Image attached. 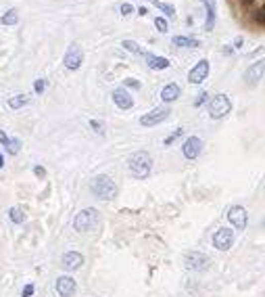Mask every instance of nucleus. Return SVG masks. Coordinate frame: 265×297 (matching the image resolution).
Wrapping results in <instances>:
<instances>
[{
	"instance_id": "nucleus-1",
	"label": "nucleus",
	"mask_w": 265,
	"mask_h": 297,
	"mask_svg": "<svg viewBox=\"0 0 265 297\" xmlns=\"http://www.w3.org/2000/svg\"><path fill=\"white\" fill-rule=\"evenodd\" d=\"M128 168H130V174L134 178H140L144 180L150 176V170H152V157L148 155L146 151H136L132 153L130 159H128Z\"/></svg>"
},
{
	"instance_id": "nucleus-2",
	"label": "nucleus",
	"mask_w": 265,
	"mask_h": 297,
	"mask_svg": "<svg viewBox=\"0 0 265 297\" xmlns=\"http://www.w3.org/2000/svg\"><path fill=\"white\" fill-rule=\"evenodd\" d=\"M90 193L94 195L96 199H103V201H111L117 197V184L111 180L109 176H105V174H100V176L92 178V182H90Z\"/></svg>"
},
{
	"instance_id": "nucleus-3",
	"label": "nucleus",
	"mask_w": 265,
	"mask_h": 297,
	"mask_svg": "<svg viewBox=\"0 0 265 297\" xmlns=\"http://www.w3.org/2000/svg\"><path fill=\"white\" fill-rule=\"evenodd\" d=\"M98 220H100L98 211L94 207H86L73 218V228L77 232H90V230H94L98 226Z\"/></svg>"
},
{
	"instance_id": "nucleus-4",
	"label": "nucleus",
	"mask_w": 265,
	"mask_h": 297,
	"mask_svg": "<svg viewBox=\"0 0 265 297\" xmlns=\"http://www.w3.org/2000/svg\"><path fill=\"white\" fill-rule=\"evenodd\" d=\"M184 266L192 272H207L211 268V258L200 251H186L184 253Z\"/></svg>"
},
{
	"instance_id": "nucleus-5",
	"label": "nucleus",
	"mask_w": 265,
	"mask_h": 297,
	"mask_svg": "<svg viewBox=\"0 0 265 297\" xmlns=\"http://www.w3.org/2000/svg\"><path fill=\"white\" fill-rule=\"evenodd\" d=\"M230 109H232L230 99L226 95H215L209 103V115H211V119H221L230 113Z\"/></svg>"
},
{
	"instance_id": "nucleus-6",
	"label": "nucleus",
	"mask_w": 265,
	"mask_h": 297,
	"mask_svg": "<svg viewBox=\"0 0 265 297\" xmlns=\"http://www.w3.org/2000/svg\"><path fill=\"white\" fill-rule=\"evenodd\" d=\"M211 243H213V247H215V249H219V251H228L232 245H234V230L228 228V226H223V228L215 230V234H213Z\"/></svg>"
},
{
	"instance_id": "nucleus-7",
	"label": "nucleus",
	"mask_w": 265,
	"mask_h": 297,
	"mask_svg": "<svg viewBox=\"0 0 265 297\" xmlns=\"http://www.w3.org/2000/svg\"><path fill=\"white\" fill-rule=\"evenodd\" d=\"M169 117V107H157V109H152L148 111V113H144L140 117V126H144V128H150V126H157L161 124V121H165Z\"/></svg>"
},
{
	"instance_id": "nucleus-8",
	"label": "nucleus",
	"mask_w": 265,
	"mask_h": 297,
	"mask_svg": "<svg viewBox=\"0 0 265 297\" xmlns=\"http://www.w3.org/2000/svg\"><path fill=\"white\" fill-rule=\"evenodd\" d=\"M228 220H230V224L236 230H244L247 228V224H249V213H247V209H244L242 205H232L230 209H228Z\"/></svg>"
},
{
	"instance_id": "nucleus-9",
	"label": "nucleus",
	"mask_w": 265,
	"mask_h": 297,
	"mask_svg": "<svg viewBox=\"0 0 265 297\" xmlns=\"http://www.w3.org/2000/svg\"><path fill=\"white\" fill-rule=\"evenodd\" d=\"M81 61H84V53H81L79 44H71L67 48V53L63 57V65L69 69V71H75L81 67Z\"/></svg>"
},
{
	"instance_id": "nucleus-10",
	"label": "nucleus",
	"mask_w": 265,
	"mask_h": 297,
	"mask_svg": "<svg viewBox=\"0 0 265 297\" xmlns=\"http://www.w3.org/2000/svg\"><path fill=\"white\" fill-rule=\"evenodd\" d=\"M209 69H211L209 67V61L202 59V61H199V63L188 71V80L192 82V84H202V82L207 80V76H209Z\"/></svg>"
},
{
	"instance_id": "nucleus-11",
	"label": "nucleus",
	"mask_w": 265,
	"mask_h": 297,
	"mask_svg": "<svg viewBox=\"0 0 265 297\" xmlns=\"http://www.w3.org/2000/svg\"><path fill=\"white\" fill-rule=\"evenodd\" d=\"M61 266H63V270H67V272L79 270L81 266H84V255L79 251H67L63 258H61Z\"/></svg>"
},
{
	"instance_id": "nucleus-12",
	"label": "nucleus",
	"mask_w": 265,
	"mask_h": 297,
	"mask_svg": "<svg viewBox=\"0 0 265 297\" xmlns=\"http://www.w3.org/2000/svg\"><path fill=\"white\" fill-rule=\"evenodd\" d=\"M202 151V140L199 136H190L184 140V147H182V153H184L186 159H197Z\"/></svg>"
},
{
	"instance_id": "nucleus-13",
	"label": "nucleus",
	"mask_w": 265,
	"mask_h": 297,
	"mask_svg": "<svg viewBox=\"0 0 265 297\" xmlns=\"http://www.w3.org/2000/svg\"><path fill=\"white\" fill-rule=\"evenodd\" d=\"M77 289V283L73 281V276H59L57 279V293L61 297H71Z\"/></svg>"
},
{
	"instance_id": "nucleus-14",
	"label": "nucleus",
	"mask_w": 265,
	"mask_h": 297,
	"mask_svg": "<svg viewBox=\"0 0 265 297\" xmlns=\"http://www.w3.org/2000/svg\"><path fill=\"white\" fill-rule=\"evenodd\" d=\"M113 103L119 109H132L134 107V99H132V95L126 88H115L113 90Z\"/></svg>"
},
{
	"instance_id": "nucleus-15",
	"label": "nucleus",
	"mask_w": 265,
	"mask_h": 297,
	"mask_svg": "<svg viewBox=\"0 0 265 297\" xmlns=\"http://www.w3.org/2000/svg\"><path fill=\"white\" fill-rule=\"evenodd\" d=\"M263 61H257V63H253L249 69H247V74H244V80H247V84L249 86H257L259 84V80L263 78Z\"/></svg>"
},
{
	"instance_id": "nucleus-16",
	"label": "nucleus",
	"mask_w": 265,
	"mask_h": 297,
	"mask_svg": "<svg viewBox=\"0 0 265 297\" xmlns=\"http://www.w3.org/2000/svg\"><path fill=\"white\" fill-rule=\"evenodd\" d=\"M182 95V88L176 84V82H169V84L163 86L161 90V99H163V103H173V100H178Z\"/></svg>"
},
{
	"instance_id": "nucleus-17",
	"label": "nucleus",
	"mask_w": 265,
	"mask_h": 297,
	"mask_svg": "<svg viewBox=\"0 0 265 297\" xmlns=\"http://www.w3.org/2000/svg\"><path fill=\"white\" fill-rule=\"evenodd\" d=\"M207 8V19H205V29L211 32L213 25H215V0H200Z\"/></svg>"
},
{
	"instance_id": "nucleus-18",
	"label": "nucleus",
	"mask_w": 265,
	"mask_h": 297,
	"mask_svg": "<svg viewBox=\"0 0 265 297\" xmlns=\"http://www.w3.org/2000/svg\"><path fill=\"white\" fill-rule=\"evenodd\" d=\"M146 63L150 69H167L171 63H169V59L167 57H157V55H146Z\"/></svg>"
},
{
	"instance_id": "nucleus-19",
	"label": "nucleus",
	"mask_w": 265,
	"mask_h": 297,
	"mask_svg": "<svg viewBox=\"0 0 265 297\" xmlns=\"http://www.w3.org/2000/svg\"><path fill=\"white\" fill-rule=\"evenodd\" d=\"M173 46H182V48H199L200 42L197 38H188V36H176L173 38Z\"/></svg>"
},
{
	"instance_id": "nucleus-20",
	"label": "nucleus",
	"mask_w": 265,
	"mask_h": 297,
	"mask_svg": "<svg viewBox=\"0 0 265 297\" xmlns=\"http://www.w3.org/2000/svg\"><path fill=\"white\" fill-rule=\"evenodd\" d=\"M19 21V13H17V8H8V11L0 17V23L2 25H15Z\"/></svg>"
},
{
	"instance_id": "nucleus-21",
	"label": "nucleus",
	"mask_w": 265,
	"mask_h": 297,
	"mask_svg": "<svg viewBox=\"0 0 265 297\" xmlns=\"http://www.w3.org/2000/svg\"><path fill=\"white\" fill-rule=\"evenodd\" d=\"M27 103H29V99H27L25 95H15V97L8 99V107H11V109H21V107H25Z\"/></svg>"
},
{
	"instance_id": "nucleus-22",
	"label": "nucleus",
	"mask_w": 265,
	"mask_h": 297,
	"mask_svg": "<svg viewBox=\"0 0 265 297\" xmlns=\"http://www.w3.org/2000/svg\"><path fill=\"white\" fill-rule=\"evenodd\" d=\"M8 218H11L13 224H23L25 222V213H23V209H19V207H11V209H8Z\"/></svg>"
},
{
	"instance_id": "nucleus-23",
	"label": "nucleus",
	"mask_w": 265,
	"mask_h": 297,
	"mask_svg": "<svg viewBox=\"0 0 265 297\" xmlns=\"http://www.w3.org/2000/svg\"><path fill=\"white\" fill-rule=\"evenodd\" d=\"M150 2L155 4L157 8H161V11L165 13L167 17H173V15H176V8H173V4H167V2H161V0H150Z\"/></svg>"
},
{
	"instance_id": "nucleus-24",
	"label": "nucleus",
	"mask_w": 265,
	"mask_h": 297,
	"mask_svg": "<svg viewBox=\"0 0 265 297\" xmlns=\"http://www.w3.org/2000/svg\"><path fill=\"white\" fill-rule=\"evenodd\" d=\"M121 46H124L126 50H130V53H134V55H140V53H142V48L134 42V40H124V42H121Z\"/></svg>"
},
{
	"instance_id": "nucleus-25",
	"label": "nucleus",
	"mask_w": 265,
	"mask_h": 297,
	"mask_svg": "<svg viewBox=\"0 0 265 297\" xmlns=\"http://www.w3.org/2000/svg\"><path fill=\"white\" fill-rule=\"evenodd\" d=\"M155 27L159 29L161 34H165L167 29H169V25H167V19H165V17H157V19H155Z\"/></svg>"
},
{
	"instance_id": "nucleus-26",
	"label": "nucleus",
	"mask_w": 265,
	"mask_h": 297,
	"mask_svg": "<svg viewBox=\"0 0 265 297\" xmlns=\"http://www.w3.org/2000/svg\"><path fill=\"white\" fill-rule=\"evenodd\" d=\"M19 147H21V140H19V138H11V140H8V153H11V155H17V153H19Z\"/></svg>"
},
{
	"instance_id": "nucleus-27",
	"label": "nucleus",
	"mask_w": 265,
	"mask_h": 297,
	"mask_svg": "<svg viewBox=\"0 0 265 297\" xmlns=\"http://www.w3.org/2000/svg\"><path fill=\"white\" fill-rule=\"evenodd\" d=\"M182 134H184V130H182V128H178L176 132H173V134H169L165 140H163V145H165V147H167V145H171V142H173V140H178Z\"/></svg>"
},
{
	"instance_id": "nucleus-28",
	"label": "nucleus",
	"mask_w": 265,
	"mask_h": 297,
	"mask_svg": "<svg viewBox=\"0 0 265 297\" xmlns=\"http://www.w3.org/2000/svg\"><path fill=\"white\" fill-rule=\"evenodd\" d=\"M134 88V90H138L140 88V82L138 80H134V78H128V80H124V88Z\"/></svg>"
},
{
	"instance_id": "nucleus-29",
	"label": "nucleus",
	"mask_w": 265,
	"mask_h": 297,
	"mask_svg": "<svg viewBox=\"0 0 265 297\" xmlns=\"http://www.w3.org/2000/svg\"><path fill=\"white\" fill-rule=\"evenodd\" d=\"M34 291H36V287H34L32 283H29V285H25V287H23L21 297H32V295H34Z\"/></svg>"
},
{
	"instance_id": "nucleus-30",
	"label": "nucleus",
	"mask_w": 265,
	"mask_h": 297,
	"mask_svg": "<svg viewBox=\"0 0 265 297\" xmlns=\"http://www.w3.org/2000/svg\"><path fill=\"white\" fill-rule=\"evenodd\" d=\"M119 11H121V15H124V17H128L130 13H134V8H132V4H128V2H124V4H121V6H119Z\"/></svg>"
},
{
	"instance_id": "nucleus-31",
	"label": "nucleus",
	"mask_w": 265,
	"mask_h": 297,
	"mask_svg": "<svg viewBox=\"0 0 265 297\" xmlns=\"http://www.w3.org/2000/svg\"><path fill=\"white\" fill-rule=\"evenodd\" d=\"M44 88H46V80H36L34 90H36V92H40V95H42V92H44Z\"/></svg>"
},
{
	"instance_id": "nucleus-32",
	"label": "nucleus",
	"mask_w": 265,
	"mask_h": 297,
	"mask_svg": "<svg viewBox=\"0 0 265 297\" xmlns=\"http://www.w3.org/2000/svg\"><path fill=\"white\" fill-rule=\"evenodd\" d=\"M207 97H209V95H207V92H205V90H202V92H200V95H199V99L195 100V107H200V105H202V103H205V100H207Z\"/></svg>"
},
{
	"instance_id": "nucleus-33",
	"label": "nucleus",
	"mask_w": 265,
	"mask_h": 297,
	"mask_svg": "<svg viewBox=\"0 0 265 297\" xmlns=\"http://www.w3.org/2000/svg\"><path fill=\"white\" fill-rule=\"evenodd\" d=\"M90 126H92L98 134H103V124H100V121H96V119H90Z\"/></svg>"
},
{
	"instance_id": "nucleus-34",
	"label": "nucleus",
	"mask_w": 265,
	"mask_h": 297,
	"mask_svg": "<svg viewBox=\"0 0 265 297\" xmlns=\"http://www.w3.org/2000/svg\"><path fill=\"white\" fill-rule=\"evenodd\" d=\"M34 174H36L38 178H44V176H46V170H44V168H40V166H36V168H34Z\"/></svg>"
},
{
	"instance_id": "nucleus-35",
	"label": "nucleus",
	"mask_w": 265,
	"mask_h": 297,
	"mask_svg": "<svg viewBox=\"0 0 265 297\" xmlns=\"http://www.w3.org/2000/svg\"><path fill=\"white\" fill-rule=\"evenodd\" d=\"M8 140H11V138H8V136L4 134V132H2V130H0V142H2V145H4V147H8Z\"/></svg>"
},
{
	"instance_id": "nucleus-36",
	"label": "nucleus",
	"mask_w": 265,
	"mask_h": 297,
	"mask_svg": "<svg viewBox=\"0 0 265 297\" xmlns=\"http://www.w3.org/2000/svg\"><path fill=\"white\" fill-rule=\"evenodd\" d=\"M255 19H257L259 23H263V8H259V11H255Z\"/></svg>"
},
{
	"instance_id": "nucleus-37",
	"label": "nucleus",
	"mask_w": 265,
	"mask_h": 297,
	"mask_svg": "<svg viewBox=\"0 0 265 297\" xmlns=\"http://www.w3.org/2000/svg\"><path fill=\"white\" fill-rule=\"evenodd\" d=\"M242 42H244L242 38H236V42H234V48H240V46H242Z\"/></svg>"
},
{
	"instance_id": "nucleus-38",
	"label": "nucleus",
	"mask_w": 265,
	"mask_h": 297,
	"mask_svg": "<svg viewBox=\"0 0 265 297\" xmlns=\"http://www.w3.org/2000/svg\"><path fill=\"white\" fill-rule=\"evenodd\" d=\"M138 13H140V17H144V15L148 13V11H146V8H144V6H140V8H138Z\"/></svg>"
},
{
	"instance_id": "nucleus-39",
	"label": "nucleus",
	"mask_w": 265,
	"mask_h": 297,
	"mask_svg": "<svg viewBox=\"0 0 265 297\" xmlns=\"http://www.w3.org/2000/svg\"><path fill=\"white\" fill-rule=\"evenodd\" d=\"M2 166H4V157H2V155H0V168H2Z\"/></svg>"
},
{
	"instance_id": "nucleus-40",
	"label": "nucleus",
	"mask_w": 265,
	"mask_h": 297,
	"mask_svg": "<svg viewBox=\"0 0 265 297\" xmlns=\"http://www.w3.org/2000/svg\"><path fill=\"white\" fill-rule=\"evenodd\" d=\"M242 2H244V4H253V2H255V0H242Z\"/></svg>"
}]
</instances>
